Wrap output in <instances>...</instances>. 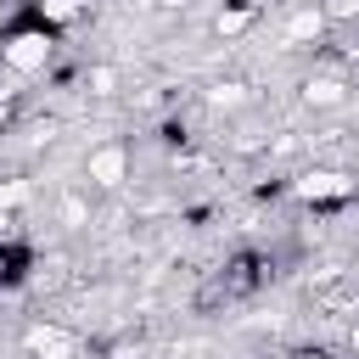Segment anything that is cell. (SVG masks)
<instances>
[{
  "mask_svg": "<svg viewBox=\"0 0 359 359\" xmlns=\"http://www.w3.org/2000/svg\"><path fill=\"white\" fill-rule=\"evenodd\" d=\"M84 185L90 191H123L129 185V146L123 140H101L84 151Z\"/></svg>",
  "mask_w": 359,
  "mask_h": 359,
  "instance_id": "3",
  "label": "cell"
},
{
  "mask_svg": "<svg viewBox=\"0 0 359 359\" xmlns=\"http://www.w3.org/2000/svg\"><path fill=\"white\" fill-rule=\"evenodd\" d=\"M56 224H62V230H90V224H95V191H90V185L56 191Z\"/></svg>",
  "mask_w": 359,
  "mask_h": 359,
  "instance_id": "6",
  "label": "cell"
},
{
  "mask_svg": "<svg viewBox=\"0 0 359 359\" xmlns=\"http://www.w3.org/2000/svg\"><path fill=\"white\" fill-rule=\"evenodd\" d=\"M6 123H11V107H6V101H0V129H6Z\"/></svg>",
  "mask_w": 359,
  "mask_h": 359,
  "instance_id": "15",
  "label": "cell"
},
{
  "mask_svg": "<svg viewBox=\"0 0 359 359\" xmlns=\"http://www.w3.org/2000/svg\"><path fill=\"white\" fill-rule=\"evenodd\" d=\"M320 11H325L331 22H348V17H359V0H325Z\"/></svg>",
  "mask_w": 359,
  "mask_h": 359,
  "instance_id": "12",
  "label": "cell"
},
{
  "mask_svg": "<svg viewBox=\"0 0 359 359\" xmlns=\"http://www.w3.org/2000/svg\"><path fill=\"white\" fill-rule=\"evenodd\" d=\"M303 208H342V202H353V191H359V180L348 174V168H331V163H314V168H303V174H292V185H286Z\"/></svg>",
  "mask_w": 359,
  "mask_h": 359,
  "instance_id": "2",
  "label": "cell"
},
{
  "mask_svg": "<svg viewBox=\"0 0 359 359\" xmlns=\"http://www.w3.org/2000/svg\"><path fill=\"white\" fill-rule=\"evenodd\" d=\"M84 90H90L95 101H107V95H118V67H107V62H95V67H84Z\"/></svg>",
  "mask_w": 359,
  "mask_h": 359,
  "instance_id": "10",
  "label": "cell"
},
{
  "mask_svg": "<svg viewBox=\"0 0 359 359\" xmlns=\"http://www.w3.org/2000/svg\"><path fill=\"white\" fill-rule=\"evenodd\" d=\"M50 56H56V28H45V22H28V28L0 34V67H6V73H17V79L45 73V67H50Z\"/></svg>",
  "mask_w": 359,
  "mask_h": 359,
  "instance_id": "1",
  "label": "cell"
},
{
  "mask_svg": "<svg viewBox=\"0 0 359 359\" xmlns=\"http://www.w3.org/2000/svg\"><path fill=\"white\" fill-rule=\"evenodd\" d=\"M348 348H353V359H359V320H353V331H348Z\"/></svg>",
  "mask_w": 359,
  "mask_h": 359,
  "instance_id": "14",
  "label": "cell"
},
{
  "mask_svg": "<svg viewBox=\"0 0 359 359\" xmlns=\"http://www.w3.org/2000/svg\"><path fill=\"white\" fill-rule=\"evenodd\" d=\"M247 101H252L247 84H213V90H208V107H213V112H241Z\"/></svg>",
  "mask_w": 359,
  "mask_h": 359,
  "instance_id": "11",
  "label": "cell"
},
{
  "mask_svg": "<svg viewBox=\"0 0 359 359\" xmlns=\"http://www.w3.org/2000/svg\"><path fill=\"white\" fill-rule=\"evenodd\" d=\"M22 353L28 359H73L79 353V331L56 325V320H34V325H22Z\"/></svg>",
  "mask_w": 359,
  "mask_h": 359,
  "instance_id": "4",
  "label": "cell"
},
{
  "mask_svg": "<svg viewBox=\"0 0 359 359\" xmlns=\"http://www.w3.org/2000/svg\"><path fill=\"white\" fill-rule=\"evenodd\" d=\"M107 359H140V348H135V342H118V348H112Z\"/></svg>",
  "mask_w": 359,
  "mask_h": 359,
  "instance_id": "13",
  "label": "cell"
},
{
  "mask_svg": "<svg viewBox=\"0 0 359 359\" xmlns=\"http://www.w3.org/2000/svg\"><path fill=\"white\" fill-rule=\"evenodd\" d=\"M325 28H331V17H325L320 6H297V11L286 17V28H280V39H286V45H309V39H320Z\"/></svg>",
  "mask_w": 359,
  "mask_h": 359,
  "instance_id": "7",
  "label": "cell"
},
{
  "mask_svg": "<svg viewBox=\"0 0 359 359\" xmlns=\"http://www.w3.org/2000/svg\"><path fill=\"white\" fill-rule=\"evenodd\" d=\"M252 17H258V6H252V0H230V6H219L213 34H219V39H241V34L252 28Z\"/></svg>",
  "mask_w": 359,
  "mask_h": 359,
  "instance_id": "8",
  "label": "cell"
},
{
  "mask_svg": "<svg viewBox=\"0 0 359 359\" xmlns=\"http://www.w3.org/2000/svg\"><path fill=\"white\" fill-rule=\"evenodd\" d=\"M348 90H353V84H348L342 73L325 67V73H309V79L297 84V101H303L309 112H337V107L348 101Z\"/></svg>",
  "mask_w": 359,
  "mask_h": 359,
  "instance_id": "5",
  "label": "cell"
},
{
  "mask_svg": "<svg viewBox=\"0 0 359 359\" xmlns=\"http://www.w3.org/2000/svg\"><path fill=\"white\" fill-rule=\"evenodd\" d=\"M297 359H320V353H297Z\"/></svg>",
  "mask_w": 359,
  "mask_h": 359,
  "instance_id": "16",
  "label": "cell"
},
{
  "mask_svg": "<svg viewBox=\"0 0 359 359\" xmlns=\"http://www.w3.org/2000/svg\"><path fill=\"white\" fill-rule=\"evenodd\" d=\"M34 17H39L45 28H67V22L84 17V0H34Z\"/></svg>",
  "mask_w": 359,
  "mask_h": 359,
  "instance_id": "9",
  "label": "cell"
}]
</instances>
